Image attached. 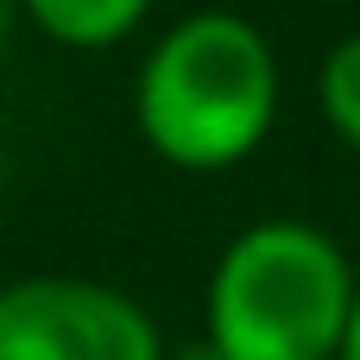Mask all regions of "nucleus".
I'll list each match as a JSON object with an SVG mask.
<instances>
[{"label":"nucleus","instance_id":"obj_7","mask_svg":"<svg viewBox=\"0 0 360 360\" xmlns=\"http://www.w3.org/2000/svg\"><path fill=\"white\" fill-rule=\"evenodd\" d=\"M171 360H228V354H221L215 342H190V348H177Z\"/></svg>","mask_w":360,"mask_h":360},{"label":"nucleus","instance_id":"obj_8","mask_svg":"<svg viewBox=\"0 0 360 360\" xmlns=\"http://www.w3.org/2000/svg\"><path fill=\"white\" fill-rule=\"evenodd\" d=\"M6 32H13V6H0V44H6Z\"/></svg>","mask_w":360,"mask_h":360},{"label":"nucleus","instance_id":"obj_1","mask_svg":"<svg viewBox=\"0 0 360 360\" xmlns=\"http://www.w3.org/2000/svg\"><path fill=\"white\" fill-rule=\"evenodd\" d=\"M278 108V63L253 19L190 13L139 70V133L184 171H221L247 158Z\"/></svg>","mask_w":360,"mask_h":360},{"label":"nucleus","instance_id":"obj_6","mask_svg":"<svg viewBox=\"0 0 360 360\" xmlns=\"http://www.w3.org/2000/svg\"><path fill=\"white\" fill-rule=\"evenodd\" d=\"M342 360H360V291H354V310H348V335H342Z\"/></svg>","mask_w":360,"mask_h":360},{"label":"nucleus","instance_id":"obj_5","mask_svg":"<svg viewBox=\"0 0 360 360\" xmlns=\"http://www.w3.org/2000/svg\"><path fill=\"white\" fill-rule=\"evenodd\" d=\"M323 114L335 120V133L360 146V32L342 38L323 63Z\"/></svg>","mask_w":360,"mask_h":360},{"label":"nucleus","instance_id":"obj_4","mask_svg":"<svg viewBox=\"0 0 360 360\" xmlns=\"http://www.w3.org/2000/svg\"><path fill=\"white\" fill-rule=\"evenodd\" d=\"M139 19H146L139 0H32V25L51 32L57 44H82V51L127 38Z\"/></svg>","mask_w":360,"mask_h":360},{"label":"nucleus","instance_id":"obj_2","mask_svg":"<svg viewBox=\"0 0 360 360\" xmlns=\"http://www.w3.org/2000/svg\"><path fill=\"white\" fill-rule=\"evenodd\" d=\"M348 310V253L310 221H253L209 278V342L228 360H329Z\"/></svg>","mask_w":360,"mask_h":360},{"label":"nucleus","instance_id":"obj_3","mask_svg":"<svg viewBox=\"0 0 360 360\" xmlns=\"http://www.w3.org/2000/svg\"><path fill=\"white\" fill-rule=\"evenodd\" d=\"M0 360H165L152 316L95 278L0 285Z\"/></svg>","mask_w":360,"mask_h":360}]
</instances>
